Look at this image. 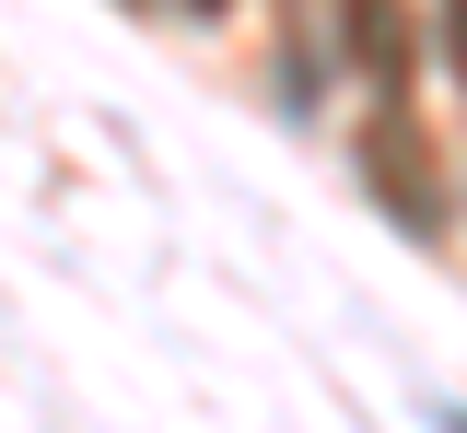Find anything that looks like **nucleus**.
Segmentation results:
<instances>
[{"label":"nucleus","mask_w":467,"mask_h":433,"mask_svg":"<svg viewBox=\"0 0 467 433\" xmlns=\"http://www.w3.org/2000/svg\"><path fill=\"white\" fill-rule=\"evenodd\" d=\"M362 176H374V199L398 211L409 235H432V223H444V187H432V164H420V141H409V118H398V106L362 129Z\"/></svg>","instance_id":"1"},{"label":"nucleus","mask_w":467,"mask_h":433,"mask_svg":"<svg viewBox=\"0 0 467 433\" xmlns=\"http://www.w3.org/2000/svg\"><path fill=\"white\" fill-rule=\"evenodd\" d=\"M339 59L374 82V94H398L409 70H420V12L409 0H339Z\"/></svg>","instance_id":"2"},{"label":"nucleus","mask_w":467,"mask_h":433,"mask_svg":"<svg viewBox=\"0 0 467 433\" xmlns=\"http://www.w3.org/2000/svg\"><path fill=\"white\" fill-rule=\"evenodd\" d=\"M444 12V59H456V82H467V0H432Z\"/></svg>","instance_id":"3"},{"label":"nucleus","mask_w":467,"mask_h":433,"mask_svg":"<svg viewBox=\"0 0 467 433\" xmlns=\"http://www.w3.org/2000/svg\"><path fill=\"white\" fill-rule=\"evenodd\" d=\"M432 433H467V410H432Z\"/></svg>","instance_id":"4"},{"label":"nucleus","mask_w":467,"mask_h":433,"mask_svg":"<svg viewBox=\"0 0 467 433\" xmlns=\"http://www.w3.org/2000/svg\"><path fill=\"white\" fill-rule=\"evenodd\" d=\"M175 12H223V0H175Z\"/></svg>","instance_id":"5"}]
</instances>
